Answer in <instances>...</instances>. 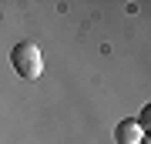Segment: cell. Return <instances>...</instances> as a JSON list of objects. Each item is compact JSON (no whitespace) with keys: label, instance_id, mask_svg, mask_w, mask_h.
Segmentation results:
<instances>
[{"label":"cell","instance_id":"6da1fadb","mask_svg":"<svg viewBox=\"0 0 151 144\" xmlns=\"http://www.w3.org/2000/svg\"><path fill=\"white\" fill-rule=\"evenodd\" d=\"M10 64H14V70L24 80H37L44 74V54H40V47L34 40H20L10 50Z\"/></svg>","mask_w":151,"mask_h":144},{"label":"cell","instance_id":"7a4b0ae2","mask_svg":"<svg viewBox=\"0 0 151 144\" xmlns=\"http://www.w3.org/2000/svg\"><path fill=\"white\" fill-rule=\"evenodd\" d=\"M114 141L118 144H145V128L128 117V121H121L118 128H114Z\"/></svg>","mask_w":151,"mask_h":144}]
</instances>
